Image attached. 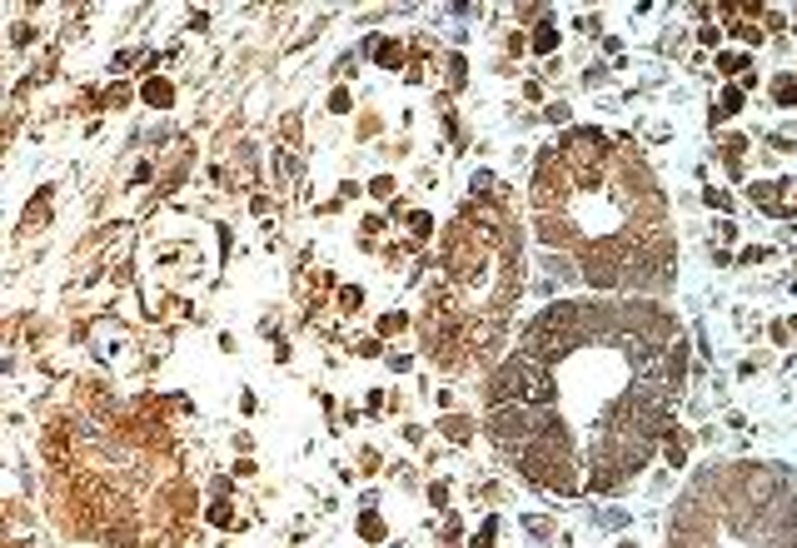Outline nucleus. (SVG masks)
I'll return each instance as SVG.
<instances>
[{
  "mask_svg": "<svg viewBox=\"0 0 797 548\" xmlns=\"http://www.w3.org/2000/svg\"><path fill=\"white\" fill-rule=\"evenodd\" d=\"M533 424H538V409H529V404H498V409H489V439L498 449H523L533 439Z\"/></svg>",
  "mask_w": 797,
  "mask_h": 548,
  "instance_id": "1",
  "label": "nucleus"
},
{
  "mask_svg": "<svg viewBox=\"0 0 797 548\" xmlns=\"http://www.w3.org/2000/svg\"><path fill=\"white\" fill-rule=\"evenodd\" d=\"M538 240L543 244H573V224L563 220L558 209H553V215H538Z\"/></svg>",
  "mask_w": 797,
  "mask_h": 548,
  "instance_id": "2",
  "label": "nucleus"
},
{
  "mask_svg": "<svg viewBox=\"0 0 797 548\" xmlns=\"http://www.w3.org/2000/svg\"><path fill=\"white\" fill-rule=\"evenodd\" d=\"M140 100L150 105V110H170V105H175V85H170V80H145Z\"/></svg>",
  "mask_w": 797,
  "mask_h": 548,
  "instance_id": "3",
  "label": "nucleus"
},
{
  "mask_svg": "<svg viewBox=\"0 0 797 548\" xmlns=\"http://www.w3.org/2000/svg\"><path fill=\"white\" fill-rule=\"evenodd\" d=\"M369 50H374V60H379L384 70H398V65H404V45H398V40L374 35V40H369Z\"/></svg>",
  "mask_w": 797,
  "mask_h": 548,
  "instance_id": "4",
  "label": "nucleus"
},
{
  "mask_svg": "<svg viewBox=\"0 0 797 548\" xmlns=\"http://www.w3.org/2000/svg\"><path fill=\"white\" fill-rule=\"evenodd\" d=\"M438 429H444L454 444H469V439H474V419L469 414H444V419H438Z\"/></svg>",
  "mask_w": 797,
  "mask_h": 548,
  "instance_id": "5",
  "label": "nucleus"
},
{
  "mask_svg": "<svg viewBox=\"0 0 797 548\" xmlns=\"http://www.w3.org/2000/svg\"><path fill=\"white\" fill-rule=\"evenodd\" d=\"M747 65H752V55H747V50H723V55H718V70H723V75H738V80H743Z\"/></svg>",
  "mask_w": 797,
  "mask_h": 548,
  "instance_id": "6",
  "label": "nucleus"
},
{
  "mask_svg": "<svg viewBox=\"0 0 797 548\" xmlns=\"http://www.w3.org/2000/svg\"><path fill=\"white\" fill-rule=\"evenodd\" d=\"M404 329H409V314H404V309L379 314V339H394V334H404Z\"/></svg>",
  "mask_w": 797,
  "mask_h": 548,
  "instance_id": "7",
  "label": "nucleus"
},
{
  "mask_svg": "<svg viewBox=\"0 0 797 548\" xmlns=\"http://www.w3.org/2000/svg\"><path fill=\"white\" fill-rule=\"evenodd\" d=\"M384 534H389V529H384V518L374 514V509H364V514H359V538H369V543H379Z\"/></svg>",
  "mask_w": 797,
  "mask_h": 548,
  "instance_id": "8",
  "label": "nucleus"
},
{
  "mask_svg": "<svg viewBox=\"0 0 797 548\" xmlns=\"http://www.w3.org/2000/svg\"><path fill=\"white\" fill-rule=\"evenodd\" d=\"M772 100H778V110H797V80L783 75L778 85H772Z\"/></svg>",
  "mask_w": 797,
  "mask_h": 548,
  "instance_id": "9",
  "label": "nucleus"
},
{
  "mask_svg": "<svg viewBox=\"0 0 797 548\" xmlns=\"http://www.w3.org/2000/svg\"><path fill=\"white\" fill-rule=\"evenodd\" d=\"M529 45H533L538 55H553V50H558V30H553V25H538V30H533V40H529Z\"/></svg>",
  "mask_w": 797,
  "mask_h": 548,
  "instance_id": "10",
  "label": "nucleus"
},
{
  "mask_svg": "<svg viewBox=\"0 0 797 548\" xmlns=\"http://www.w3.org/2000/svg\"><path fill=\"white\" fill-rule=\"evenodd\" d=\"M663 459L673 463V469H683V463H688V434H673V439H668V449H663Z\"/></svg>",
  "mask_w": 797,
  "mask_h": 548,
  "instance_id": "11",
  "label": "nucleus"
},
{
  "mask_svg": "<svg viewBox=\"0 0 797 548\" xmlns=\"http://www.w3.org/2000/svg\"><path fill=\"white\" fill-rule=\"evenodd\" d=\"M409 235L414 240H429L434 235V215H429V209H414V215H409Z\"/></svg>",
  "mask_w": 797,
  "mask_h": 548,
  "instance_id": "12",
  "label": "nucleus"
},
{
  "mask_svg": "<svg viewBox=\"0 0 797 548\" xmlns=\"http://www.w3.org/2000/svg\"><path fill=\"white\" fill-rule=\"evenodd\" d=\"M204 518L215 523V529H229V523H235V509H229V503L220 498V503H209V509H204Z\"/></svg>",
  "mask_w": 797,
  "mask_h": 548,
  "instance_id": "13",
  "label": "nucleus"
},
{
  "mask_svg": "<svg viewBox=\"0 0 797 548\" xmlns=\"http://www.w3.org/2000/svg\"><path fill=\"white\" fill-rule=\"evenodd\" d=\"M394 189H398L394 175H374V180H369V195H374V200H394Z\"/></svg>",
  "mask_w": 797,
  "mask_h": 548,
  "instance_id": "14",
  "label": "nucleus"
},
{
  "mask_svg": "<svg viewBox=\"0 0 797 548\" xmlns=\"http://www.w3.org/2000/svg\"><path fill=\"white\" fill-rule=\"evenodd\" d=\"M493 538H498V518L489 514V518H484V529L474 534V543H469V548H493Z\"/></svg>",
  "mask_w": 797,
  "mask_h": 548,
  "instance_id": "15",
  "label": "nucleus"
},
{
  "mask_svg": "<svg viewBox=\"0 0 797 548\" xmlns=\"http://www.w3.org/2000/svg\"><path fill=\"white\" fill-rule=\"evenodd\" d=\"M339 309H344V314H354V309H364V289H354V284H344V289H339Z\"/></svg>",
  "mask_w": 797,
  "mask_h": 548,
  "instance_id": "16",
  "label": "nucleus"
},
{
  "mask_svg": "<svg viewBox=\"0 0 797 548\" xmlns=\"http://www.w3.org/2000/svg\"><path fill=\"white\" fill-rule=\"evenodd\" d=\"M732 35L743 40V45H763V25H752V20H743V25H732Z\"/></svg>",
  "mask_w": 797,
  "mask_h": 548,
  "instance_id": "17",
  "label": "nucleus"
},
{
  "mask_svg": "<svg viewBox=\"0 0 797 548\" xmlns=\"http://www.w3.org/2000/svg\"><path fill=\"white\" fill-rule=\"evenodd\" d=\"M354 354H364V359H379V354H384V339H379V334H369V339L354 344Z\"/></svg>",
  "mask_w": 797,
  "mask_h": 548,
  "instance_id": "18",
  "label": "nucleus"
},
{
  "mask_svg": "<svg viewBox=\"0 0 797 548\" xmlns=\"http://www.w3.org/2000/svg\"><path fill=\"white\" fill-rule=\"evenodd\" d=\"M329 110H334V115H349V110H354V95H349V90L339 85V90L329 95Z\"/></svg>",
  "mask_w": 797,
  "mask_h": 548,
  "instance_id": "19",
  "label": "nucleus"
},
{
  "mask_svg": "<svg viewBox=\"0 0 797 548\" xmlns=\"http://www.w3.org/2000/svg\"><path fill=\"white\" fill-rule=\"evenodd\" d=\"M543 120H549V125H568V120H573V110H568L563 100H553L549 110H543Z\"/></svg>",
  "mask_w": 797,
  "mask_h": 548,
  "instance_id": "20",
  "label": "nucleus"
},
{
  "mask_svg": "<svg viewBox=\"0 0 797 548\" xmlns=\"http://www.w3.org/2000/svg\"><path fill=\"white\" fill-rule=\"evenodd\" d=\"M464 65H469L464 55H449V85H464V75H469Z\"/></svg>",
  "mask_w": 797,
  "mask_h": 548,
  "instance_id": "21",
  "label": "nucleus"
},
{
  "mask_svg": "<svg viewBox=\"0 0 797 548\" xmlns=\"http://www.w3.org/2000/svg\"><path fill=\"white\" fill-rule=\"evenodd\" d=\"M698 45H703V50L723 45V30H718V25H703V30H698Z\"/></svg>",
  "mask_w": 797,
  "mask_h": 548,
  "instance_id": "22",
  "label": "nucleus"
},
{
  "mask_svg": "<svg viewBox=\"0 0 797 548\" xmlns=\"http://www.w3.org/2000/svg\"><path fill=\"white\" fill-rule=\"evenodd\" d=\"M703 200L712 204V209H732V195L727 189H703Z\"/></svg>",
  "mask_w": 797,
  "mask_h": 548,
  "instance_id": "23",
  "label": "nucleus"
},
{
  "mask_svg": "<svg viewBox=\"0 0 797 548\" xmlns=\"http://www.w3.org/2000/svg\"><path fill=\"white\" fill-rule=\"evenodd\" d=\"M429 503H434V509H444V503H449V483H444V478L429 489Z\"/></svg>",
  "mask_w": 797,
  "mask_h": 548,
  "instance_id": "24",
  "label": "nucleus"
},
{
  "mask_svg": "<svg viewBox=\"0 0 797 548\" xmlns=\"http://www.w3.org/2000/svg\"><path fill=\"white\" fill-rule=\"evenodd\" d=\"M763 260H767V249H758V244H747L738 255V264H763Z\"/></svg>",
  "mask_w": 797,
  "mask_h": 548,
  "instance_id": "25",
  "label": "nucleus"
},
{
  "mask_svg": "<svg viewBox=\"0 0 797 548\" xmlns=\"http://www.w3.org/2000/svg\"><path fill=\"white\" fill-rule=\"evenodd\" d=\"M489 189H493V175L478 170V175H474V195H489Z\"/></svg>",
  "mask_w": 797,
  "mask_h": 548,
  "instance_id": "26",
  "label": "nucleus"
},
{
  "mask_svg": "<svg viewBox=\"0 0 797 548\" xmlns=\"http://www.w3.org/2000/svg\"><path fill=\"white\" fill-rule=\"evenodd\" d=\"M289 354H295V349H289V339H275V364H289Z\"/></svg>",
  "mask_w": 797,
  "mask_h": 548,
  "instance_id": "27",
  "label": "nucleus"
},
{
  "mask_svg": "<svg viewBox=\"0 0 797 548\" xmlns=\"http://www.w3.org/2000/svg\"><path fill=\"white\" fill-rule=\"evenodd\" d=\"M255 469H259L255 459H240V463H235V474H240V478H255Z\"/></svg>",
  "mask_w": 797,
  "mask_h": 548,
  "instance_id": "28",
  "label": "nucleus"
},
{
  "mask_svg": "<svg viewBox=\"0 0 797 548\" xmlns=\"http://www.w3.org/2000/svg\"><path fill=\"white\" fill-rule=\"evenodd\" d=\"M359 469H364V474H379V454L364 449V463H359Z\"/></svg>",
  "mask_w": 797,
  "mask_h": 548,
  "instance_id": "29",
  "label": "nucleus"
},
{
  "mask_svg": "<svg viewBox=\"0 0 797 548\" xmlns=\"http://www.w3.org/2000/svg\"><path fill=\"white\" fill-rule=\"evenodd\" d=\"M618 548H638V538H618Z\"/></svg>",
  "mask_w": 797,
  "mask_h": 548,
  "instance_id": "30",
  "label": "nucleus"
},
{
  "mask_svg": "<svg viewBox=\"0 0 797 548\" xmlns=\"http://www.w3.org/2000/svg\"><path fill=\"white\" fill-rule=\"evenodd\" d=\"M792 30H797V15H792Z\"/></svg>",
  "mask_w": 797,
  "mask_h": 548,
  "instance_id": "31",
  "label": "nucleus"
}]
</instances>
